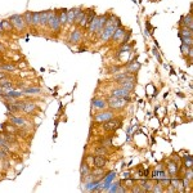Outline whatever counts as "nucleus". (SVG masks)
<instances>
[{
  "mask_svg": "<svg viewBox=\"0 0 193 193\" xmlns=\"http://www.w3.org/2000/svg\"><path fill=\"white\" fill-rule=\"evenodd\" d=\"M131 98L130 96H126V98H117V96H111L107 99V104L111 109H122L126 106L128 102H130Z\"/></svg>",
  "mask_w": 193,
  "mask_h": 193,
  "instance_id": "1",
  "label": "nucleus"
},
{
  "mask_svg": "<svg viewBox=\"0 0 193 193\" xmlns=\"http://www.w3.org/2000/svg\"><path fill=\"white\" fill-rule=\"evenodd\" d=\"M47 27H48V29H49L52 32H56V34H58V32L61 31L62 25H61L59 18H58V10H53V13H52V16H50V18H49V22H48Z\"/></svg>",
  "mask_w": 193,
  "mask_h": 193,
  "instance_id": "2",
  "label": "nucleus"
},
{
  "mask_svg": "<svg viewBox=\"0 0 193 193\" xmlns=\"http://www.w3.org/2000/svg\"><path fill=\"white\" fill-rule=\"evenodd\" d=\"M9 21H10V23L13 25V27H14L16 30H18V31H23V30H26L27 25L25 23L23 16H21V14H13V16H10Z\"/></svg>",
  "mask_w": 193,
  "mask_h": 193,
  "instance_id": "3",
  "label": "nucleus"
},
{
  "mask_svg": "<svg viewBox=\"0 0 193 193\" xmlns=\"http://www.w3.org/2000/svg\"><path fill=\"white\" fill-rule=\"evenodd\" d=\"M115 117V113L112 109H107V111H101L94 116V121L95 122H106L108 120H111Z\"/></svg>",
  "mask_w": 193,
  "mask_h": 193,
  "instance_id": "4",
  "label": "nucleus"
},
{
  "mask_svg": "<svg viewBox=\"0 0 193 193\" xmlns=\"http://www.w3.org/2000/svg\"><path fill=\"white\" fill-rule=\"evenodd\" d=\"M120 126H121V121L115 119V117L111 119V120H108V121H106V122H103V129L106 131H115Z\"/></svg>",
  "mask_w": 193,
  "mask_h": 193,
  "instance_id": "5",
  "label": "nucleus"
},
{
  "mask_svg": "<svg viewBox=\"0 0 193 193\" xmlns=\"http://www.w3.org/2000/svg\"><path fill=\"white\" fill-rule=\"evenodd\" d=\"M166 169H168V171L170 174V178L171 176H176V175H179V171H180V162H176L174 160L168 161Z\"/></svg>",
  "mask_w": 193,
  "mask_h": 193,
  "instance_id": "6",
  "label": "nucleus"
},
{
  "mask_svg": "<svg viewBox=\"0 0 193 193\" xmlns=\"http://www.w3.org/2000/svg\"><path fill=\"white\" fill-rule=\"evenodd\" d=\"M9 122L10 124H13L14 126H17V128H19V129H23V128H26L27 126V120L25 119V117H21V116H9Z\"/></svg>",
  "mask_w": 193,
  "mask_h": 193,
  "instance_id": "7",
  "label": "nucleus"
},
{
  "mask_svg": "<svg viewBox=\"0 0 193 193\" xmlns=\"http://www.w3.org/2000/svg\"><path fill=\"white\" fill-rule=\"evenodd\" d=\"M130 94L131 91H129L128 89L122 86H117L111 90V96H117V98H126V96H130Z\"/></svg>",
  "mask_w": 193,
  "mask_h": 193,
  "instance_id": "8",
  "label": "nucleus"
},
{
  "mask_svg": "<svg viewBox=\"0 0 193 193\" xmlns=\"http://www.w3.org/2000/svg\"><path fill=\"white\" fill-rule=\"evenodd\" d=\"M81 40H82V32H81V29H75L72 30V32L70 34V37H68V41L72 44H79L81 43Z\"/></svg>",
  "mask_w": 193,
  "mask_h": 193,
  "instance_id": "9",
  "label": "nucleus"
},
{
  "mask_svg": "<svg viewBox=\"0 0 193 193\" xmlns=\"http://www.w3.org/2000/svg\"><path fill=\"white\" fill-rule=\"evenodd\" d=\"M179 25H180V27H188V29L193 30V21H192V12H189L187 16H183L180 18V21H179Z\"/></svg>",
  "mask_w": 193,
  "mask_h": 193,
  "instance_id": "10",
  "label": "nucleus"
},
{
  "mask_svg": "<svg viewBox=\"0 0 193 193\" xmlns=\"http://www.w3.org/2000/svg\"><path fill=\"white\" fill-rule=\"evenodd\" d=\"M141 63L138 62V61H131V62H128L126 63V66H125V68H126V72H129V74H136L138 71L141 70Z\"/></svg>",
  "mask_w": 193,
  "mask_h": 193,
  "instance_id": "11",
  "label": "nucleus"
},
{
  "mask_svg": "<svg viewBox=\"0 0 193 193\" xmlns=\"http://www.w3.org/2000/svg\"><path fill=\"white\" fill-rule=\"evenodd\" d=\"M81 10V8H72L67 10V25H74L76 16L79 14V12Z\"/></svg>",
  "mask_w": 193,
  "mask_h": 193,
  "instance_id": "12",
  "label": "nucleus"
},
{
  "mask_svg": "<svg viewBox=\"0 0 193 193\" xmlns=\"http://www.w3.org/2000/svg\"><path fill=\"white\" fill-rule=\"evenodd\" d=\"M91 107L95 108V109H104L108 107L107 104V99H103V98H94L91 101Z\"/></svg>",
  "mask_w": 193,
  "mask_h": 193,
  "instance_id": "13",
  "label": "nucleus"
},
{
  "mask_svg": "<svg viewBox=\"0 0 193 193\" xmlns=\"http://www.w3.org/2000/svg\"><path fill=\"white\" fill-rule=\"evenodd\" d=\"M125 32H126V29H125V27H122V25H121V26H119L117 29L115 30V32H113V35H112L111 40H112V41H115V43H117V41H120V40L122 39V36L125 35Z\"/></svg>",
  "mask_w": 193,
  "mask_h": 193,
  "instance_id": "14",
  "label": "nucleus"
},
{
  "mask_svg": "<svg viewBox=\"0 0 193 193\" xmlns=\"http://www.w3.org/2000/svg\"><path fill=\"white\" fill-rule=\"evenodd\" d=\"M52 13H53V10H44V12L40 13V26L41 27H47Z\"/></svg>",
  "mask_w": 193,
  "mask_h": 193,
  "instance_id": "15",
  "label": "nucleus"
},
{
  "mask_svg": "<svg viewBox=\"0 0 193 193\" xmlns=\"http://www.w3.org/2000/svg\"><path fill=\"white\" fill-rule=\"evenodd\" d=\"M36 103H34V102H27V101H25V103H23V108H22V111L25 112V113H27V115H31V113H34L35 111H36Z\"/></svg>",
  "mask_w": 193,
  "mask_h": 193,
  "instance_id": "16",
  "label": "nucleus"
},
{
  "mask_svg": "<svg viewBox=\"0 0 193 193\" xmlns=\"http://www.w3.org/2000/svg\"><path fill=\"white\" fill-rule=\"evenodd\" d=\"M98 19H99V17L98 16H95L88 25H86V31L89 32V34H95V31H96V27H98Z\"/></svg>",
  "mask_w": 193,
  "mask_h": 193,
  "instance_id": "17",
  "label": "nucleus"
},
{
  "mask_svg": "<svg viewBox=\"0 0 193 193\" xmlns=\"http://www.w3.org/2000/svg\"><path fill=\"white\" fill-rule=\"evenodd\" d=\"M0 136H2L4 141H7L9 144H12V146H16V144H17V138L14 136V134H10V133H7V131H3V133H0Z\"/></svg>",
  "mask_w": 193,
  "mask_h": 193,
  "instance_id": "18",
  "label": "nucleus"
},
{
  "mask_svg": "<svg viewBox=\"0 0 193 193\" xmlns=\"http://www.w3.org/2000/svg\"><path fill=\"white\" fill-rule=\"evenodd\" d=\"M98 17H99V19H98V27H96V31H95L96 35H99V34L102 32L103 27H104V25H106V22H107L108 14H102V16H98Z\"/></svg>",
  "mask_w": 193,
  "mask_h": 193,
  "instance_id": "19",
  "label": "nucleus"
},
{
  "mask_svg": "<svg viewBox=\"0 0 193 193\" xmlns=\"http://www.w3.org/2000/svg\"><path fill=\"white\" fill-rule=\"evenodd\" d=\"M107 160L103 156H94V168H106Z\"/></svg>",
  "mask_w": 193,
  "mask_h": 193,
  "instance_id": "20",
  "label": "nucleus"
},
{
  "mask_svg": "<svg viewBox=\"0 0 193 193\" xmlns=\"http://www.w3.org/2000/svg\"><path fill=\"white\" fill-rule=\"evenodd\" d=\"M179 37H193V30L188 29V27H180L179 29V32H178Z\"/></svg>",
  "mask_w": 193,
  "mask_h": 193,
  "instance_id": "21",
  "label": "nucleus"
},
{
  "mask_svg": "<svg viewBox=\"0 0 193 193\" xmlns=\"http://www.w3.org/2000/svg\"><path fill=\"white\" fill-rule=\"evenodd\" d=\"M3 129H4V131L10 133V134H14V135H18V131H19V128L14 126L13 124H4Z\"/></svg>",
  "mask_w": 193,
  "mask_h": 193,
  "instance_id": "22",
  "label": "nucleus"
},
{
  "mask_svg": "<svg viewBox=\"0 0 193 193\" xmlns=\"http://www.w3.org/2000/svg\"><path fill=\"white\" fill-rule=\"evenodd\" d=\"M58 18H59V22H61L62 27L67 25V9L58 10Z\"/></svg>",
  "mask_w": 193,
  "mask_h": 193,
  "instance_id": "23",
  "label": "nucleus"
},
{
  "mask_svg": "<svg viewBox=\"0 0 193 193\" xmlns=\"http://www.w3.org/2000/svg\"><path fill=\"white\" fill-rule=\"evenodd\" d=\"M90 171H91V168L89 166L88 163H85V162H82V165H81V168H80V173H81V178L84 179L86 175H89L90 174Z\"/></svg>",
  "mask_w": 193,
  "mask_h": 193,
  "instance_id": "24",
  "label": "nucleus"
},
{
  "mask_svg": "<svg viewBox=\"0 0 193 193\" xmlns=\"http://www.w3.org/2000/svg\"><path fill=\"white\" fill-rule=\"evenodd\" d=\"M40 93H41V89L40 88H34V86L32 88L31 86L30 88H26L23 90V94L25 95H34V94H40Z\"/></svg>",
  "mask_w": 193,
  "mask_h": 193,
  "instance_id": "25",
  "label": "nucleus"
},
{
  "mask_svg": "<svg viewBox=\"0 0 193 193\" xmlns=\"http://www.w3.org/2000/svg\"><path fill=\"white\" fill-rule=\"evenodd\" d=\"M109 153V151L107 147H103V146H99V147H96L95 148V155H98V156H107Z\"/></svg>",
  "mask_w": 193,
  "mask_h": 193,
  "instance_id": "26",
  "label": "nucleus"
},
{
  "mask_svg": "<svg viewBox=\"0 0 193 193\" xmlns=\"http://www.w3.org/2000/svg\"><path fill=\"white\" fill-rule=\"evenodd\" d=\"M183 166H184L185 169H192V166H193V158H192L190 155H187V156L183 158Z\"/></svg>",
  "mask_w": 193,
  "mask_h": 193,
  "instance_id": "27",
  "label": "nucleus"
},
{
  "mask_svg": "<svg viewBox=\"0 0 193 193\" xmlns=\"http://www.w3.org/2000/svg\"><path fill=\"white\" fill-rule=\"evenodd\" d=\"M0 29H2L3 31H12L13 25L10 23L9 19H5V21H2V23H0Z\"/></svg>",
  "mask_w": 193,
  "mask_h": 193,
  "instance_id": "28",
  "label": "nucleus"
},
{
  "mask_svg": "<svg viewBox=\"0 0 193 193\" xmlns=\"http://www.w3.org/2000/svg\"><path fill=\"white\" fill-rule=\"evenodd\" d=\"M16 70V66L12 64V63H3L0 64V71H8V72H12Z\"/></svg>",
  "mask_w": 193,
  "mask_h": 193,
  "instance_id": "29",
  "label": "nucleus"
},
{
  "mask_svg": "<svg viewBox=\"0 0 193 193\" xmlns=\"http://www.w3.org/2000/svg\"><path fill=\"white\" fill-rule=\"evenodd\" d=\"M40 13L41 12H32V27L40 26Z\"/></svg>",
  "mask_w": 193,
  "mask_h": 193,
  "instance_id": "30",
  "label": "nucleus"
},
{
  "mask_svg": "<svg viewBox=\"0 0 193 193\" xmlns=\"http://www.w3.org/2000/svg\"><path fill=\"white\" fill-rule=\"evenodd\" d=\"M23 19H25V23L27 26H32V12L27 10L23 14Z\"/></svg>",
  "mask_w": 193,
  "mask_h": 193,
  "instance_id": "31",
  "label": "nucleus"
},
{
  "mask_svg": "<svg viewBox=\"0 0 193 193\" xmlns=\"http://www.w3.org/2000/svg\"><path fill=\"white\" fill-rule=\"evenodd\" d=\"M151 192L152 193H162V192H165V188L158 180H156V183H155V185H153V188H152Z\"/></svg>",
  "mask_w": 193,
  "mask_h": 193,
  "instance_id": "32",
  "label": "nucleus"
},
{
  "mask_svg": "<svg viewBox=\"0 0 193 193\" xmlns=\"http://www.w3.org/2000/svg\"><path fill=\"white\" fill-rule=\"evenodd\" d=\"M101 146L109 148V147L112 146V138H104V139H102V142H101Z\"/></svg>",
  "mask_w": 193,
  "mask_h": 193,
  "instance_id": "33",
  "label": "nucleus"
},
{
  "mask_svg": "<svg viewBox=\"0 0 193 193\" xmlns=\"http://www.w3.org/2000/svg\"><path fill=\"white\" fill-rule=\"evenodd\" d=\"M180 40H182V44H184V45H188V47L193 45V39L192 37H180Z\"/></svg>",
  "mask_w": 193,
  "mask_h": 193,
  "instance_id": "34",
  "label": "nucleus"
},
{
  "mask_svg": "<svg viewBox=\"0 0 193 193\" xmlns=\"http://www.w3.org/2000/svg\"><path fill=\"white\" fill-rule=\"evenodd\" d=\"M85 163H88L90 168H93L94 166V156L93 155H88L86 157H85V161H84Z\"/></svg>",
  "mask_w": 193,
  "mask_h": 193,
  "instance_id": "35",
  "label": "nucleus"
},
{
  "mask_svg": "<svg viewBox=\"0 0 193 193\" xmlns=\"http://www.w3.org/2000/svg\"><path fill=\"white\" fill-rule=\"evenodd\" d=\"M121 71V66H113V67H111L108 70V72L109 74H113V75H116L117 72H120Z\"/></svg>",
  "mask_w": 193,
  "mask_h": 193,
  "instance_id": "36",
  "label": "nucleus"
},
{
  "mask_svg": "<svg viewBox=\"0 0 193 193\" xmlns=\"http://www.w3.org/2000/svg\"><path fill=\"white\" fill-rule=\"evenodd\" d=\"M184 178L189 179L190 182L193 180V171H192V169H187V170H185V173H184Z\"/></svg>",
  "mask_w": 193,
  "mask_h": 193,
  "instance_id": "37",
  "label": "nucleus"
},
{
  "mask_svg": "<svg viewBox=\"0 0 193 193\" xmlns=\"http://www.w3.org/2000/svg\"><path fill=\"white\" fill-rule=\"evenodd\" d=\"M189 48H190V47H188V45H184V44H182V45H180V52H182V54H183L184 57H185L187 54H188V52H189Z\"/></svg>",
  "mask_w": 193,
  "mask_h": 193,
  "instance_id": "38",
  "label": "nucleus"
},
{
  "mask_svg": "<svg viewBox=\"0 0 193 193\" xmlns=\"http://www.w3.org/2000/svg\"><path fill=\"white\" fill-rule=\"evenodd\" d=\"M152 54H153V56L156 57L157 62H162V59H161V56H160V53H158L157 48H153V49H152Z\"/></svg>",
  "mask_w": 193,
  "mask_h": 193,
  "instance_id": "39",
  "label": "nucleus"
},
{
  "mask_svg": "<svg viewBox=\"0 0 193 193\" xmlns=\"http://www.w3.org/2000/svg\"><path fill=\"white\" fill-rule=\"evenodd\" d=\"M9 155L5 152V151H3L2 148H0V162L2 161H4V160H7V157H8Z\"/></svg>",
  "mask_w": 193,
  "mask_h": 193,
  "instance_id": "40",
  "label": "nucleus"
},
{
  "mask_svg": "<svg viewBox=\"0 0 193 193\" xmlns=\"http://www.w3.org/2000/svg\"><path fill=\"white\" fill-rule=\"evenodd\" d=\"M122 178H124V179H129V178H130V174H129V173H125V174L122 175Z\"/></svg>",
  "mask_w": 193,
  "mask_h": 193,
  "instance_id": "41",
  "label": "nucleus"
},
{
  "mask_svg": "<svg viewBox=\"0 0 193 193\" xmlns=\"http://www.w3.org/2000/svg\"><path fill=\"white\" fill-rule=\"evenodd\" d=\"M4 77H7V74L5 72H0V80L4 79Z\"/></svg>",
  "mask_w": 193,
  "mask_h": 193,
  "instance_id": "42",
  "label": "nucleus"
},
{
  "mask_svg": "<svg viewBox=\"0 0 193 193\" xmlns=\"http://www.w3.org/2000/svg\"><path fill=\"white\" fill-rule=\"evenodd\" d=\"M0 52H5V48L3 44H0Z\"/></svg>",
  "mask_w": 193,
  "mask_h": 193,
  "instance_id": "43",
  "label": "nucleus"
},
{
  "mask_svg": "<svg viewBox=\"0 0 193 193\" xmlns=\"http://www.w3.org/2000/svg\"><path fill=\"white\" fill-rule=\"evenodd\" d=\"M151 2H156V0H151Z\"/></svg>",
  "mask_w": 193,
  "mask_h": 193,
  "instance_id": "44",
  "label": "nucleus"
}]
</instances>
